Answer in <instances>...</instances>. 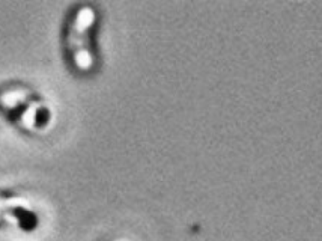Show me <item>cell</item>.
Listing matches in <instances>:
<instances>
[{
    "label": "cell",
    "mask_w": 322,
    "mask_h": 241,
    "mask_svg": "<svg viewBox=\"0 0 322 241\" xmlns=\"http://www.w3.org/2000/svg\"><path fill=\"white\" fill-rule=\"evenodd\" d=\"M15 219L18 220V225L23 231H33L38 226V217L35 212L23 208V207H17L12 210Z\"/></svg>",
    "instance_id": "obj_1"
},
{
    "label": "cell",
    "mask_w": 322,
    "mask_h": 241,
    "mask_svg": "<svg viewBox=\"0 0 322 241\" xmlns=\"http://www.w3.org/2000/svg\"><path fill=\"white\" fill-rule=\"evenodd\" d=\"M48 119H50V112H48V109H45V107L38 109L35 113V127L44 128L48 124Z\"/></svg>",
    "instance_id": "obj_2"
}]
</instances>
